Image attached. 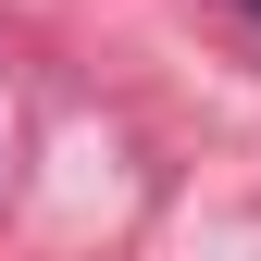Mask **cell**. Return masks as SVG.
<instances>
[{
	"mask_svg": "<svg viewBox=\"0 0 261 261\" xmlns=\"http://www.w3.org/2000/svg\"><path fill=\"white\" fill-rule=\"evenodd\" d=\"M249 13H261V0H249Z\"/></svg>",
	"mask_w": 261,
	"mask_h": 261,
	"instance_id": "1",
	"label": "cell"
}]
</instances>
